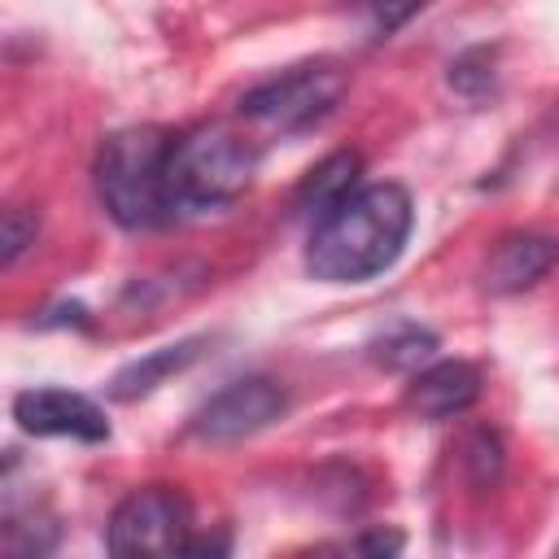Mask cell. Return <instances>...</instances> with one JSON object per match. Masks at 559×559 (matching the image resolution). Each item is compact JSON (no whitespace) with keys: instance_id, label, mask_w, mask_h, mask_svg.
Returning <instances> with one entry per match:
<instances>
[{"instance_id":"6da1fadb","label":"cell","mask_w":559,"mask_h":559,"mask_svg":"<svg viewBox=\"0 0 559 559\" xmlns=\"http://www.w3.org/2000/svg\"><path fill=\"white\" fill-rule=\"evenodd\" d=\"M415 223L402 183H358L341 205L314 218L306 240V271L323 284H362L397 262Z\"/></svg>"},{"instance_id":"7a4b0ae2","label":"cell","mask_w":559,"mask_h":559,"mask_svg":"<svg viewBox=\"0 0 559 559\" xmlns=\"http://www.w3.org/2000/svg\"><path fill=\"white\" fill-rule=\"evenodd\" d=\"M170 140L162 127H122L96 153V197L122 231H153L179 218L166 183Z\"/></svg>"},{"instance_id":"3957f363","label":"cell","mask_w":559,"mask_h":559,"mask_svg":"<svg viewBox=\"0 0 559 559\" xmlns=\"http://www.w3.org/2000/svg\"><path fill=\"white\" fill-rule=\"evenodd\" d=\"M253 175H258V148L223 122L192 127L170 140L166 183H170V201L179 214L231 205L236 197H245Z\"/></svg>"},{"instance_id":"277c9868","label":"cell","mask_w":559,"mask_h":559,"mask_svg":"<svg viewBox=\"0 0 559 559\" xmlns=\"http://www.w3.org/2000/svg\"><path fill=\"white\" fill-rule=\"evenodd\" d=\"M345 96V70L332 61L293 66L240 96V118L271 135H297L323 122Z\"/></svg>"},{"instance_id":"5b68a950","label":"cell","mask_w":559,"mask_h":559,"mask_svg":"<svg viewBox=\"0 0 559 559\" xmlns=\"http://www.w3.org/2000/svg\"><path fill=\"white\" fill-rule=\"evenodd\" d=\"M188 528V498L175 485H144L114 507L105 524V546L109 555H179Z\"/></svg>"},{"instance_id":"8992f818","label":"cell","mask_w":559,"mask_h":559,"mask_svg":"<svg viewBox=\"0 0 559 559\" xmlns=\"http://www.w3.org/2000/svg\"><path fill=\"white\" fill-rule=\"evenodd\" d=\"M284 411H288V389L280 380H271V376H245V380H231L227 389H218L192 415V432L201 441L227 445V441H245V437L271 428Z\"/></svg>"},{"instance_id":"52a82bcc","label":"cell","mask_w":559,"mask_h":559,"mask_svg":"<svg viewBox=\"0 0 559 559\" xmlns=\"http://www.w3.org/2000/svg\"><path fill=\"white\" fill-rule=\"evenodd\" d=\"M13 419L35 437H74V441H109L105 411L74 389H22L13 397Z\"/></svg>"},{"instance_id":"ba28073f","label":"cell","mask_w":559,"mask_h":559,"mask_svg":"<svg viewBox=\"0 0 559 559\" xmlns=\"http://www.w3.org/2000/svg\"><path fill=\"white\" fill-rule=\"evenodd\" d=\"M480 367L467 362V358H432L428 367H419L411 376V389H406V411L419 415V419H450V415H463L476 397H480Z\"/></svg>"},{"instance_id":"9c48e42d","label":"cell","mask_w":559,"mask_h":559,"mask_svg":"<svg viewBox=\"0 0 559 559\" xmlns=\"http://www.w3.org/2000/svg\"><path fill=\"white\" fill-rule=\"evenodd\" d=\"M555 266H559V240L555 236H546V231H507L489 249V258L480 266V280H485L489 293L507 297V293L533 288Z\"/></svg>"},{"instance_id":"30bf717a","label":"cell","mask_w":559,"mask_h":559,"mask_svg":"<svg viewBox=\"0 0 559 559\" xmlns=\"http://www.w3.org/2000/svg\"><path fill=\"white\" fill-rule=\"evenodd\" d=\"M201 345H205V336H188V341L162 345V349H153V354L127 362V367L109 380V397H114V402H140V397H148L157 384H166L170 376H179L183 367H192V362L201 358Z\"/></svg>"},{"instance_id":"8fae6325","label":"cell","mask_w":559,"mask_h":559,"mask_svg":"<svg viewBox=\"0 0 559 559\" xmlns=\"http://www.w3.org/2000/svg\"><path fill=\"white\" fill-rule=\"evenodd\" d=\"M358 175H362V157L354 148H341V153H328L297 188V210L306 214H328L332 205H341L354 188H358Z\"/></svg>"},{"instance_id":"7c38bea8","label":"cell","mask_w":559,"mask_h":559,"mask_svg":"<svg viewBox=\"0 0 559 559\" xmlns=\"http://www.w3.org/2000/svg\"><path fill=\"white\" fill-rule=\"evenodd\" d=\"M437 332L419 328V323H397L389 328L384 336L371 341V358L384 367V371H419L437 358Z\"/></svg>"},{"instance_id":"4fadbf2b","label":"cell","mask_w":559,"mask_h":559,"mask_svg":"<svg viewBox=\"0 0 559 559\" xmlns=\"http://www.w3.org/2000/svg\"><path fill=\"white\" fill-rule=\"evenodd\" d=\"M502 463H507V445L493 428H476L467 432L463 441V467H467V480L476 489H493L498 476H502Z\"/></svg>"},{"instance_id":"5bb4252c","label":"cell","mask_w":559,"mask_h":559,"mask_svg":"<svg viewBox=\"0 0 559 559\" xmlns=\"http://www.w3.org/2000/svg\"><path fill=\"white\" fill-rule=\"evenodd\" d=\"M450 87L463 92V96L489 92V87H493V48L476 44V48L459 52V57L450 61Z\"/></svg>"},{"instance_id":"9a60e30c","label":"cell","mask_w":559,"mask_h":559,"mask_svg":"<svg viewBox=\"0 0 559 559\" xmlns=\"http://www.w3.org/2000/svg\"><path fill=\"white\" fill-rule=\"evenodd\" d=\"M35 231H39V218L22 205H9L0 214V262L13 266L31 245H35Z\"/></svg>"},{"instance_id":"2e32d148","label":"cell","mask_w":559,"mask_h":559,"mask_svg":"<svg viewBox=\"0 0 559 559\" xmlns=\"http://www.w3.org/2000/svg\"><path fill=\"white\" fill-rule=\"evenodd\" d=\"M358 4H362L367 17H371V35H389V31H397L411 13L424 9V0H358Z\"/></svg>"},{"instance_id":"e0dca14e","label":"cell","mask_w":559,"mask_h":559,"mask_svg":"<svg viewBox=\"0 0 559 559\" xmlns=\"http://www.w3.org/2000/svg\"><path fill=\"white\" fill-rule=\"evenodd\" d=\"M354 550H362V555H397V550H402V533H393V528H371V533H362V537L354 542Z\"/></svg>"}]
</instances>
